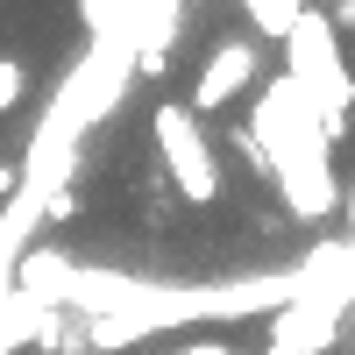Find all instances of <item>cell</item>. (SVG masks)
Wrapping results in <instances>:
<instances>
[{"label": "cell", "instance_id": "3957f363", "mask_svg": "<svg viewBox=\"0 0 355 355\" xmlns=\"http://www.w3.org/2000/svg\"><path fill=\"white\" fill-rule=\"evenodd\" d=\"M256 71H263V43L256 36H220L214 50H206V64H199V78H192V93H185V107L199 114H220V107H234L256 85Z\"/></svg>", "mask_w": 355, "mask_h": 355}, {"label": "cell", "instance_id": "7a4b0ae2", "mask_svg": "<svg viewBox=\"0 0 355 355\" xmlns=\"http://www.w3.org/2000/svg\"><path fill=\"white\" fill-rule=\"evenodd\" d=\"M150 142L164 157V178L185 206H214L220 199V157L206 142V121L185 107V100H157L150 107Z\"/></svg>", "mask_w": 355, "mask_h": 355}, {"label": "cell", "instance_id": "277c9868", "mask_svg": "<svg viewBox=\"0 0 355 355\" xmlns=\"http://www.w3.org/2000/svg\"><path fill=\"white\" fill-rule=\"evenodd\" d=\"M299 8H306V0H242V15H249V28H256V43H284V36H291V21H299Z\"/></svg>", "mask_w": 355, "mask_h": 355}, {"label": "cell", "instance_id": "9c48e42d", "mask_svg": "<svg viewBox=\"0 0 355 355\" xmlns=\"http://www.w3.org/2000/svg\"><path fill=\"white\" fill-rule=\"evenodd\" d=\"M348 327H355V313H348Z\"/></svg>", "mask_w": 355, "mask_h": 355}, {"label": "cell", "instance_id": "ba28073f", "mask_svg": "<svg viewBox=\"0 0 355 355\" xmlns=\"http://www.w3.org/2000/svg\"><path fill=\"white\" fill-rule=\"evenodd\" d=\"M348 249H355V185H348Z\"/></svg>", "mask_w": 355, "mask_h": 355}, {"label": "cell", "instance_id": "30bf717a", "mask_svg": "<svg viewBox=\"0 0 355 355\" xmlns=\"http://www.w3.org/2000/svg\"><path fill=\"white\" fill-rule=\"evenodd\" d=\"M348 15H355V0H348Z\"/></svg>", "mask_w": 355, "mask_h": 355}, {"label": "cell", "instance_id": "5b68a950", "mask_svg": "<svg viewBox=\"0 0 355 355\" xmlns=\"http://www.w3.org/2000/svg\"><path fill=\"white\" fill-rule=\"evenodd\" d=\"M28 100V64L21 57H0V114H15Z\"/></svg>", "mask_w": 355, "mask_h": 355}, {"label": "cell", "instance_id": "8992f818", "mask_svg": "<svg viewBox=\"0 0 355 355\" xmlns=\"http://www.w3.org/2000/svg\"><path fill=\"white\" fill-rule=\"evenodd\" d=\"M78 21L93 28V36H107L114 28V0H78Z\"/></svg>", "mask_w": 355, "mask_h": 355}, {"label": "cell", "instance_id": "52a82bcc", "mask_svg": "<svg viewBox=\"0 0 355 355\" xmlns=\"http://www.w3.org/2000/svg\"><path fill=\"white\" fill-rule=\"evenodd\" d=\"M15 178H21V164H8V157H0V206H8V192H15Z\"/></svg>", "mask_w": 355, "mask_h": 355}, {"label": "cell", "instance_id": "6da1fadb", "mask_svg": "<svg viewBox=\"0 0 355 355\" xmlns=\"http://www.w3.org/2000/svg\"><path fill=\"white\" fill-rule=\"evenodd\" d=\"M284 78L320 107L327 142H341L348 135V114H355V71L341 57V36H334V15L327 8H299V21H291V36H284Z\"/></svg>", "mask_w": 355, "mask_h": 355}]
</instances>
